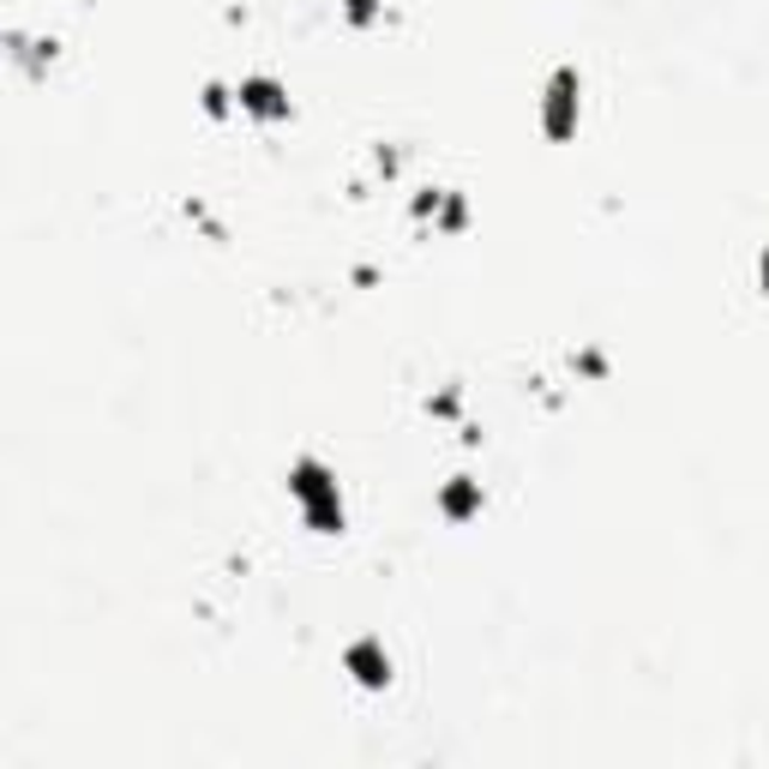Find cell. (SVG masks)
<instances>
[{
    "instance_id": "obj_1",
    "label": "cell",
    "mask_w": 769,
    "mask_h": 769,
    "mask_svg": "<svg viewBox=\"0 0 769 769\" xmlns=\"http://www.w3.org/2000/svg\"><path fill=\"white\" fill-rule=\"evenodd\" d=\"M288 493L301 499V512H307V524L319 535L343 529V493H337V475L325 470L319 457H301L295 470H288Z\"/></svg>"
},
{
    "instance_id": "obj_2",
    "label": "cell",
    "mask_w": 769,
    "mask_h": 769,
    "mask_svg": "<svg viewBox=\"0 0 769 769\" xmlns=\"http://www.w3.org/2000/svg\"><path fill=\"white\" fill-rule=\"evenodd\" d=\"M577 96H583V78H577V66H559L554 85H547V103H541L547 139H571V127H577Z\"/></svg>"
},
{
    "instance_id": "obj_3",
    "label": "cell",
    "mask_w": 769,
    "mask_h": 769,
    "mask_svg": "<svg viewBox=\"0 0 769 769\" xmlns=\"http://www.w3.org/2000/svg\"><path fill=\"white\" fill-rule=\"evenodd\" d=\"M343 667H349L361 685H384V680H391V662L379 655V643H373V638L349 643V650H343Z\"/></svg>"
},
{
    "instance_id": "obj_4",
    "label": "cell",
    "mask_w": 769,
    "mask_h": 769,
    "mask_svg": "<svg viewBox=\"0 0 769 769\" xmlns=\"http://www.w3.org/2000/svg\"><path fill=\"white\" fill-rule=\"evenodd\" d=\"M475 505H481V481H463L457 475L445 493H439V512H445V517H470Z\"/></svg>"
},
{
    "instance_id": "obj_5",
    "label": "cell",
    "mask_w": 769,
    "mask_h": 769,
    "mask_svg": "<svg viewBox=\"0 0 769 769\" xmlns=\"http://www.w3.org/2000/svg\"><path fill=\"white\" fill-rule=\"evenodd\" d=\"M763 288H769V253H763Z\"/></svg>"
}]
</instances>
